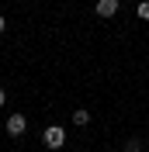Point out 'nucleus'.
I'll return each mask as SVG.
<instances>
[{
    "label": "nucleus",
    "instance_id": "6e6552de",
    "mask_svg": "<svg viewBox=\"0 0 149 152\" xmlns=\"http://www.w3.org/2000/svg\"><path fill=\"white\" fill-rule=\"evenodd\" d=\"M4 31H7V21H4V14H0V35H4Z\"/></svg>",
    "mask_w": 149,
    "mask_h": 152
},
{
    "label": "nucleus",
    "instance_id": "0eeeda50",
    "mask_svg": "<svg viewBox=\"0 0 149 152\" xmlns=\"http://www.w3.org/2000/svg\"><path fill=\"white\" fill-rule=\"evenodd\" d=\"M7 104V90H4V86H0V107Z\"/></svg>",
    "mask_w": 149,
    "mask_h": 152
},
{
    "label": "nucleus",
    "instance_id": "7ed1b4c3",
    "mask_svg": "<svg viewBox=\"0 0 149 152\" xmlns=\"http://www.w3.org/2000/svg\"><path fill=\"white\" fill-rule=\"evenodd\" d=\"M97 18H114L118 14V0H97Z\"/></svg>",
    "mask_w": 149,
    "mask_h": 152
},
{
    "label": "nucleus",
    "instance_id": "f257e3e1",
    "mask_svg": "<svg viewBox=\"0 0 149 152\" xmlns=\"http://www.w3.org/2000/svg\"><path fill=\"white\" fill-rule=\"evenodd\" d=\"M45 145H49V149H63V145H66V128H59V124L45 128Z\"/></svg>",
    "mask_w": 149,
    "mask_h": 152
},
{
    "label": "nucleus",
    "instance_id": "39448f33",
    "mask_svg": "<svg viewBox=\"0 0 149 152\" xmlns=\"http://www.w3.org/2000/svg\"><path fill=\"white\" fill-rule=\"evenodd\" d=\"M135 14H139V18H142V21H149V0H142L139 7H135Z\"/></svg>",
    "mask_w": 149,
    "mask_h": 152
},
{
    "label": "nucleus",
    "instance_id": "20e7f679",
    "mask_svg": "<svg viewBox=\"0 0 149 152\" xmlns=\"http://www.w3.org/2000/svg\"><path fill=\"white\" fill-rule=\"evenodd\" d=\"M73 124H76V128H87V124H90V111H87V107L73 111Z\"/></svg>",
    "mask_w": 149,
    "mask_h": 152
},
{
    "label": "nucleus",
    "instance_id": "f03ea898",
    "mask_svg": "<svg viewBox=\"0 0 149 152\" xmlns=\"http://www.w3.org/2000/svg\"><path fill=\"white\" fill-rule=\"evenodd\" d=\"M24 128H28V118H24V114H10V118H7V135H10V138L24 135Z\"/></svg>",
    "mask_w": 149,
    "mask_h": 152
},
{
    "label": "nucleus",
    "instance_id": "423d86ee",
    "mask_svg": "<svg viewBox=\"0 0 149 152\" xmlns=\"http://www.w3.org/2000/svg\"><path fill=\"white\" fill-rule=\"evenodd\" d=\"M125 152H142V142L139 138H128V142H125Z\"/></svg>",
    "mask_w": 149,
    "mask_h": 152
}]
</instances>
